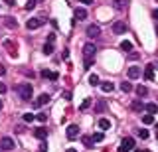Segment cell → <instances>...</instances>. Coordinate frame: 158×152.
Here are the masks:
<instances>
[{
	"mask_svg": "<svg viewBox=\"0 0 158 152\" xmlns=\"http://www.w3.org/2000/svg\"><path fill=\"white\" fill-rule=\"evenodd\" d=\"M93 61H95V46L93 43H85L83 46V63H85V69H89V67L93 65Z\"/></svg>",
	"mask_w": 158,
	"mask_h": 152,
	"instance_id": "obj_1",
	"label": "cell"
},
{
	"mask_svg": "<svg viewBox=\"0 0 158 152\" xmlns=\"http://www.w3.org/2000/svg\"><path fill=\"white\" fill-rule=\"evenodd\" d=\"M18 93H20V97H22L24 101H30V99H32V93H34L32 83H20V85H18Z\"/></svg>",
	"mask_w": 158,
	"mask_h": 152,
	"instance_id": "obj_2",
	"label": "cell"
},
{
	"mask_svg": "<svg viewBox=\"0 0 158 152\" xmlns=\"http://www.w3.org/2000/svg\"><path fill=\"white\" fill-rule=\"evenodd\" d=\"M132 148H135V138L132 136H125L121 146H118V152H131Z\"/></svg>",
	"mask_w": 158,
	"mask_h": 152,
	"instance_id": "obj_3",
	"label": "cell"
},
{
	"mask_svg": "<svg viewBox=\"0 0 158 152\" xmlns=\"http://www.w3.org/2000/svg\"><path fill=\"white\" fill-rule=\"evenodd\" d=\"M44 24H46V18H30L26 22V28L28 30H38V28H42Z\"/></svg>",
	"mask_w": 158,
	"mask_h": 152,
	"instance_id": "obj_4",
	"label": "cell"
},
{
	"mask_svg": "<svg viewBox=\"0 0 158 152\" xmlns=\"http://www.w3.org/2000/svg\"><path fill=\"white\" fill-rule=\"evenodd\" d=\"M99 34H101V28H99L97 24H89L87 26V36L89 38H97Z\"/></svg>",
	"mask_w": 158,
	"mask_h": 152,
	"instance_id": "obj_5",
	"label": "cell"
},
{
	"mask_svg": "<svg viewBox=\"0 0 158 152\" xmlns=\"http://www.w3.org/2000/svg\"><path fill=\"white\" fill-rule=\"evenodd\" d=\"M0 146H2V150H12L16 144H14V140L10 138V136H4V138L0 140Z\"/></svg>",
	"mask_w": 158,
	"mask_h": 152,
	"instance_id": "obj_6",
	"label": "cell"
},
{
	"mask_svg": "<svg viewBox=\"0 0 158 152\" xmlns=\"http://www.w3.org/2000/svg\"><path fill=\"white\" fill-rule=\"evenodd\" d=\"M48 101H49V95H48V93H42V95H40L38 99L34 101V107H36V109H40V107H44Z\"/></svg>",
	"mask_w": 158,
	"mask_h": 152,
	"instance_id": "obj_7",
	"label": "cell"
},
{
	"mask_svg": "<svg viewBox=\"0 0 158 152\" xmlns=\"http://www.w3.org/2000/svg\"><path fill=\"white\" fill-rule=\"evenodd\" d=\"M77 136H79V126L77 125H69L67 126V138L73 140V138H77Z\"/></svg>",
	"mask_w": 158,
	"mask_h": 152,
	"instance_id": "obj_8",
	"label": "cell"
},
{
	"mask_svg": "<svg viewBox=\"0 0 158 152\" xmlns=\"http://www.w3.org/2000/svg\"><path fill=\"white\" fill-rule=\"evenodd\" d=\"M113 32L118 34V36H121V34H127V24L125 22H115L113 24Z\"/></svg>",
	"mask_w": 158,
	"mask_h": 152,
	"instance_id": "obj_9",
	"label": "cell"
},
{
	"mask_svg": "<svg viewBox=\"0 0 158 152\" xmlns=\"http://www.w3.org/2000/svg\"><path fill=\"white\" fill-rule=\"evenodd\" d=\"M140 67L138 65H131L128 67V77H131V79H136V77H140Z\"/></svg>",
	"mask_w": 158,
	"mask_h": 152,
	"instance_id": "obj_10",
	"label": "cell"
},
{
	"mask_svg": "<svg viewBox=\"0 0 158 152\" xmlns=\"http://www.w3.org/2000/svg\"><path fill=\"white\" fill-rule=\"evenodd\" d=\"M144 79H146V81H152V79H154V65H152V63H148V65H146V69H144Z\"/></svg>",
	"mask_w": 158,
	"mask_h": 152,
	"instance_id": "obj_11",
	"label": "cell"
},
{
	"mask_svg": "<svg viewBox=\"0 0 158 152\" xmlns=\"http://www.w3.org/2000/svg\"><path fill=\"white\" fill-rule=\"evenodd\" d=\"M40 75H42L44 79H52V81H57V79H59V75H57L56 71H48V69H44Z\"/></svg>",
	"mask_w": 158,
	"mask_h": 152,
	"instance_id": "obj_12",
	"label": "cell"
},
{
	"mask_svg": "<svg viewBox=\"0 0 158 152\" xmlns=\"http://www.w3.org/2000/svg\"><path fill=\"white\" fill-rule=\"evenodd\" d=\"M34 136H36V138H40V140H44V138L48 136V129H46V126H40V129L34 130Z\"/></svg>",
	"mask_w": 158,
	"mask_h": 152,
	"instance_id": "obj_13",
	"label": "cell"
},
{
	"mask_svg": "<svg viewBox=\"0 0 158 152\" xmlns=\"http://www.w3.org/2000/svg\"><path fill=\"white\" fill-rule=\"evenodd\" d=\"M144 111L148 113V115H154V113H158V105H156V103H146Z\"/></svg>",
	"mask_w": 158,
	"mask_h": 152,
	"instance_id": "obj_14",
	"label": "cell"
},
{
	"mask_svg": "<svg viewBox=\"0 0 158 152\" xmlns=\"http://www.w3.org/2000/svg\"><path fill=\"white\" fill-rule=\"evenodd\" d=\"M142 109H144L142 101H132V103H131V111H135V113H140Z\"/></svg>",
	"mask_w": 158,
	"mask_h": 152,
	"instance_id": "obj_15",
	"label": "cell"
},
{
	"mask_svg": "<svg viewBox=\"0 0 158 152\" xmlns=\"http://www.w3.org/2000/svg\"><path fill=\"white\" fill-rule=\"evenodd\" d=\"M87 18V10L85 8H77L75 10V20H85Z\"/></svg>",
	"mask_w": 158,
	"mask_h": 152,
	"instance_id": "obj_16",
	"label": "cell"
},
{
	"mask_svg": "<svg viewBox=\"0 0 158 152\" xmlns=\"http://www.w3.org/2000/svg\"><path fill=\"white\" fill-rule=\"evenodd\" d=\"M99 129H101V130H109V129H111V121H109V119H99Z\"/></svg>",
	"mask_w": 158,
	"mask_h": 152,
	"instance_id": "obj_17",
	"label": "cell"
},
{
	"mask_svg": "<svg viewBox=\"0 0 158 152\" xmlns=\"http://www.w3.org/2000/svg\"><path fill=\"white\" fill-rule=\"evenodd\" d=\"M101 89L105 91V93H113V89H115V85H113L111 81H103V83H101Z\"/></svg>",
	"mask_w": 158,
	"mask_h": 152,
	"instance_id": "obj_18",
	"label": "cell"
},
{
	"mask_svg": "<svg viewBox=\"0 0 158 152\" xmlns=\"http://www.w3.org/2000/svg\"><path fill=\"white\" fill-rule=\"evenodd\" d=\"M99 83H101V79H99V75H97V73H93V75H89V85L97 87Z\"/></svg>",
	"mask_w": 158,
	"mask_h": 152,
	"instance_id": "obj_19",
	"label": "cell"
},
{
	"mask_svg": "<svg viewBox=\"0 0 158 152\" xmlns=\"http://www.w3.org/2000/svg\"><path fill=\"white\" fill-rule=\"evenodd\" d=\"M135 91H136V95H138V97H144V95H148V89H146L144 85H138Z\"/></svg>",
	"mask_w": 158,
	"mask_h": 152,
	"instance_id": "obj_20",
	"label": "cell"
},
{
	"mask_svg": "<svg viewBox=\"0 0 158 152\" xmlns=\"http://www.w3.org/2000/svg\"><path fill=\"white\" fill-rule=\"evenodd\" d=\"M113 6H115L117 10H125V8H127V0H115Z\"/></svg>",
	"mask_w": 158,
	"mask_h": 152,
	"instance_id": "obj_21",
	"label": "cell"
},
{
	"mask_svg": "<svg viewBox=\"0 0 158 152\" xmlns=\"http://www.w3.org/2000/svg\"><path fill=\"white\" fill-rule=\"evenodd\" d=\"M121 89L125 91V93L132 91V83H131V81H123V83H121Z\"/></svg>",
	"mask_w": 158,
	"mask_h": 152,
	"instance_id": "obj_22",
	"label": "cell"
},
{
	"mask_svg": "<svg viewBox=\"0 0 158 152\" xmlns=\"http://www.w3.org/2000/svg\"><path fill=\"white\" fill-rule=\"evenodd\" d=\"M121 50H125V51H131V50H132V42H128V40L121 42Z\"/></svg>",
	"mask_w": 158,
	"mask_h": 152,
	"instance_id": "obj_23",
	"label": "cell"
},
{
	"mask_svg": "<svg viewBox=\"0 0 158 152\" xmlns=\"http://www.w3.org/2000/svg\"><path fill=\"white\" fill-rule=\"evenodd\" d=\"M22 119H24V122H32L34 119H36V115H34V113H24Z\"/></svg>",
	"mask_w": 158,
	"mask_h": 152,
	"instance_id": "obj_24",
	"label": "cell"
},
{
	"mask_svg": "<svg viewBox=\"0 0 158 152\" xmlns=\"http://www.w3.org/2000/svg\"><path fill=\"white\" fill-rule=\"evenodd\" d=\"M83 144H85L87 146V148H93V138H91V136H83Z\"/></svg>",
	"mask_w": 158,
	"mask_h": 152,
	"instance_id": "obj_25",
	"label": "cell"
},
{
	"mask_svg": "<svg viewBox=\"0 0 158 152\" xmlns=\"http://www.w3.org/2000/svg\"><path fill=\"white\" fill-rule=\"evenodd\" d=\"M142 122H144V125H152V122H154V115H144L142 117Z\"/></svg>",
	"mask_w": 158,
	"mask_h": 152,
	"instance_id": "obj_26",
	"label": "cell"
},
{
	"mask_svg": "<svg viewBox=\"0 0 158 152\" xmlns=\"http://www.w3.org/2000/svg\"><path fill=\"white\" fill-rule=\"evenodd\" d=\"M44 53H46V55H52V53H53V46H52V43H46V46H44V50H42Z\"/></svg>",
	"mask_w": 158,
	"mask_h": 152,
	"instance_id": "obj_27",
	"label": "cell"
},
{
	"mask_svg": "<svg viewBox=\"0 0 158 152\" xmlns=\"http://www.w3.org/2000/svg\"><path fill=\"white\" fill-rule=\"evenodd\" d=\"M91 138H93V142H101L103 138H105V134H103V132H95V134H93Z\"/></svg>",
	"mask_w": 158,
	"mask_h": 152,
	"instance_id": "obj_28",
	"label": "cell"
},
{
	"mask_svg": "<svg viewBox=\"0 0 158 152\" xmlns=\"http://www.w3.org/2000/svg\"><path fill=\"white\" fill-rule=\"evenodd\" d=\"M89 105H91V99H85V101L81 103V107H79V113H83V111H85Z\"/></svg>",
	"mask_w": 158,
	"mask_h": 152,
	"instance_id": "obj_29",
	"label": "cell"
},
{
	"mask_svg": "<svg viewBox=\"0 0 158 152\" xmlns=\"http://www.w3.org/2000/svg\"><path fill=\"white\" fill-rule=\"evenodd\" d=\"M16 24H18V22L14 20V18H10V16L6 18V26H8V28H16Z\"/></svg>",
	"mask_w": 158,
	"mask_h": 152,
	"instance_id": "obj_30",
	"label": "cell"
},
{
	"mask_svg": "<svg viewBox=\"0 0 158 152\" xmlns=\"http://www.w3.org/2000/svg\"><path fill=\"white\" fill-rule=\"evenodd\" d=\"M138 136H140V138H148V130L146 129H138Z\"/></svg>",
	"mask_w": 158,
	"mask_h": 152,
	"instance_id": "obj_31",
	"label": "cell"
},
{
	"mask_svg": "<svg viewBox=\"0 0 158 152\" xmlns=\"http://www.w3.org/2000/svg\"><path fill=\"white\" fill-rule=\"evenodd\" d=\"M36 8V0H28V4H26V10H34Z\"/></svg>",
	"mask_w": 158,
	"mask_h": 152,
	"instance_id": "obj_32",
	"label": "cell"
},
{
	"mask_svg": "<svg viewBox=\"0 0 158 152\" xmlns=\"http://www.w3.org/2000/svg\"><path fill=\"white\" fill-rule=\"evenodd\" d=\"M36 119H38L40 122H46V119H48V117H46V113H40V115H36Z\"/></svg>",
	"mask_w": 158,
	"mask_h": 152,
	"instance_id": "obj_33",
	"label": "cell"
},
{
	"mask_svg": "<svg viewBox=\"0 0 158 152\" xmlns=\"http://www.w3.org/2000/svg\"><path fill=\"white\" fill-rule=\"evenodd\" d=\"M53 42H56V34H49V36H48V42H46V43H52V46H53Z\"/></svg>",
	"mask_w": 158,
	"mask_h": 152,
	"instance_id": "obj_34",
	"label": "cell"
},
{
	"mask_svg": "<svg viewBox=\"0 0 158 152\" xmlns=\"http://www.w3.org/2000/svg\"><path fill=\"white\" fill-rule=\"evenodd\" d=\"M6 91H8V87H6V85H4V83H2V81H0V95H4V93H6Z\"/></svg>",
	"mask_w": 158,
	"mask_h": 152,
	"instance_id": "obj_35",
	"label": "cell"
},
{
	"mask_svg": "<svg viewBox=\"0 0 158 152\" xmlns=\"http://www.w3.org/2000/svg\"><path fill=\"white\" fill-rule=\"evenodd\" d=\"M63 99H65V101H71V93H69V91H63Z\"/></svg>",
	"mask_w": 158,
	"mask_h": 152,
	"instance_id": "obj_36",
	"label": "cell"
},
{
	"mask_svg": "<svg viewBox=\"0 0 158 152\" xmlns=\"http://www.w3.org/2000/svg\"><path fill=\"white\" fill-rule=\"evenodd\" d=\"M128 60H138V53L136 51H131V53H128Z\"/></svg>",
	"mask_w": 158,
	"mask_h": 152,
	"instance_id": "obj_37",
	"label": "cell"
},
{
	"mask_svg": "<svg viewBox=\"0 0 158 152\" xmlns=\"http://www.w3.org/2000/svg\"><path fill=\"white\" fill-rule=\"evenodd\" d=\"M152 18H154V20L158 22V8H156V10H152Z\"/></svg>",
	"mask_w": 158,
	"mask_h": 152,
	"instance_id": "obj_38",
	"label": "cell"
},
{
	"mask_svg": "<svg viewBox=\"0 0 158 152\" xmlns=\"http://www.w3.org/2000/svg\"><path fill=\"white\" fill-rule=\"evenodd\" d=\"M61 57H63V60H67V57H69V51H67V50H63V53H61Z\"/></svg>",
	"mask_w": 158,
	"mask_h": 152,
	"instance_id": "obj_39",
	"label": "cell"
},
{
	"mask_svg": "<svg viewBox=\"0 0 158 152\" xmlns=\"http://www.w3.org/2000/svg\"><path fill=\"white\" fill-rule=\"evenodd\" d=\"M6 4H8V6H14V4H16V0H6Z\"/></svg>",
	"mask_w": 158,
	"mask_h": 152,
	"instance_id": "obj_40",
	"label": "cell"
},
{
	"mask_svg": "<svg viewBox=\"0 0 158 152\" xmlns=\"http://www.w3.org/2000/svg\"><path fill=\"white\" fill-rule=\"evenodd\" d=\"M79 2H83V4H93V0H79Z\"/></svg>",
	"mask_w": 158,
	"mask_h": 152,
	"instance_id": "obj_41",
	"label": "cell"
},
{
	"mask_svg": "<svg viewBox=\"0 0 158 152\" xmlns=\"http://www.w3.org/2000/svg\"><path fill=\"white\" fill-rule=\"evenodd\" d=\"M4 73H6V69H4V67L0 65V75H4Z\"/></svg>",
	"mask_w": 158,
	"mask_h": 152,
	"instance_id": "obj_42",
	"label": "cell"
},
{
	"mask_svg": "<svg viewBox=\"0 0 158 152\" xmlns=\"http://www.w3.org/2000/svg\"><path fill=\"white\" fill-rule=\"evenodd\" d=\"M67 152H77V150H73V148H69V150H67Z\"/></svg>",
	"mask_w": 158,
	"mask_h": 152,
	"instance_id": "obj_43",
	"label": "cell"
},
{
	"mask_svg": "<svg viewBox=\"0 0 158 152\" xmlns=\"http://www.w3.org/2000/svg\"><path fill=\"white\" fill-rule=\"evenodd\" d=\"M2 107H4V105H2V101H0V111H2Z\"/></svg>",
	"mask_w": 158,
	"mask_h": 152,
	"instance_id": "obj_44",
	"label": "cell"
},
{
	"mask_svg": "<svg viewBox=\"0 0 158 152\" xmlns=\"http://www.w3.org/2000/svg\"><path fill=\"white\" fill-rule=\"evenodd\" d=\"M156 34H158V22H156Z\"/></svg>",
	"mask_w": 158,
	"mask_h": 152,
	"instance_id": "obj_45",
	"label": "cell"
},
{
	"mask_svg": "<svg viewBox=\"0 0 158 152\" xmlns=\"http://www.w3.org/2000/svg\"><path fill=\"white\" fill-rule=\"evenodd\" d=\"M156 140H158V130H156Z\"/></svg>",
	"mask_w": 158,
	"mask_h": 152,
	"instance_id": "obj_46",
	"label": "cell"
},
{
	"mask_svg": "<svg viewBox=\"0 0 158 152\" xmlns=\"http://www.w3.org/2000/svg\"><path fill=\"white\" fill-rule=\"evenodd\" d=\"M0 152H4V150H2V146H0Z\"/></svg>",
	"mask_w": 158,
	"mask_h": 152,
	"instance_id": "obj_47",
	"label": "cell"
},
{
	"mask_svg": "<svg viewBox=\"0 0 158 152\" xmlns=\"http://www.w3.org/2000/svg\"><path fill=\"white\" fill-rule=\"evenodd\" d=\"M156 130H158V122H156Z\"/></svg>",
	"mask_w": 158,
	"mask_h": 152,
	"instance_id": "obj_48",
	"label": "cell"
},
{
	"mask_svg": "<svg viewBox=\"0 0 158 152\" xmlns=\"http://www.w3.org/2000/svg\"><path fill=\"white\" fill-rule=\"evenodd\" d=\"M142 152H150V150H142Z\"/></svg>",
	"mask_w": 158,
	"mask_h": 152,
	"instance_id": "obj_49",
	"label": "cell"
},
{
	"mask_svg": "<svg viewBox=\"0 0 158 152\" xmlns=\"http://www.w3.org/2000/svg\"><path fill=\"white\" fill-rule=\"evenodd\" d=\"M135 152H140V150H135Z\"/></svg>",
	"mask_w": 158,
	"mask_h": 152,
	"instance_id": "obj_50",
	"label": "cell"
},
{
	"mask_svg": "<svg viewBox=\"0 0 158 152\" xmlns=\"http://www.w3.org/2000/svg\"><path fill=\"white\" fill-rule=\"evenodd\" d=\"M156 2H158V0H156Z\"/></svg>",
	"mask_w": 158,
	"mask_h": 152,
	"instance_id": "obj_51",
	"label": "cell"
}]
</instances>
